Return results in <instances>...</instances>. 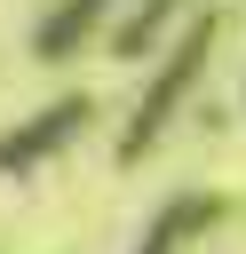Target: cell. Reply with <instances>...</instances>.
<instances>
[{"label":"cell","instance_id":"6da1fadb","mask_svg":"<svg viewBox=\"0 0 246 254\" xmlns=\"http://www.w3.org/2000/svg\"><path fill=\"white\" fill-rule=\"evenodd\" d=\"M222 40H230V8H222V0H198L190 24L143 64V87H135V103L119 111V135H111V167H119V175H143V167L175 143V127H183V111L198 103Z\"/></svg>","mask_w":246,"mask_h":254},{"label":"cell","instance_id":"7a4b0ae2","mask_svg":"<svg viewBox=\"0 0 246 254\" xmlns=\"http://www.w3.org/2000/svg\"><path fill=\"white\" fill-rule=\"evenodd\" d=\"M95 119H103L95 87H56L48 103H32L24 119H8V127H0V175H8V183L40 175V167H48V159H63L71 143H87V135H95Z\"/></svg>","mask_w":246,"mask_h":254},{"label":"cell","instance_id":"3957f363","mask_svg":"<svg viewBox=\"0 0 246 254\" xmlns=\"http://www.w3.org/2000/svg\"><path fill=\"white\" fill-rule=\"evenodd\" d=\"M230 214H238V198H230V190H214V183L175 190V198H159V206H151V222L135 230V246H127V254H190V246H198V238H214Z\"/></svg>","mask_w":246,"mask_h":254},{"label":"cell","instance_id":"277c9868","mask_svg":"<svg viewBox=\"0 0 246 254\" xmlns=\"http://www.w3.org/2000/svg\"><path fill=\"white\" fill-rule=\"evenodd\" d=\"M111 16H119V0H48V8L32 16V32H24V48H32V64H48V71H63V64H79L87 48H103V32H111Z\"/></svg>","mask_w":246,"mask_h":254},{"label":"cell","instance_id":"5b68a950","mask_svg":"<svg viewBox=\"0 0 246 254\" xmlns=\"http://www.w3.org/2000/svg\"><path fill=\"white\" fill-rule=\"evenodd\" d=\"M190 8H198V0H119V16H111V32H103L111 64H151V56L190 24Z\"/></svg>","mask_w":246,"mask_h":254},{"label":"cell","instance_id":"8992f818","mask_svg":"<svg viewBox=\"0 0 246 254\" xmlns=\"http://www.w3.org/2000/svg\"><path fill=\"white\" fill-rule=\"evenodd\" d=\"M238 111H246V48H238Z\"/></svg>","mask_w":246,"mask_h":254}]
</instances>
